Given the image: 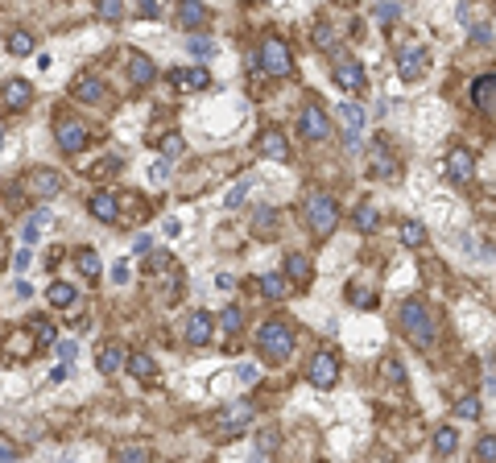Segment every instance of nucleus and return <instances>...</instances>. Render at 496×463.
I'll return each mask as SVG.
<instances>
[{
	"mask_svg": "<svg viewBox=\"0 0 496 463\" xmlns=\"http://www.w3.org/2000/svg\"><path fill=\"white\" fill-rule=\"evenodd\" d=\"M257 348L269 364H285L290 352H294V327L281 323V319H265L261 331H257Z\"/></svg>",
	"mask_w": 496,
	"mask_h": 463,
	"instance_id": "nucleus-1",
	"label": "nucleus"
},
{
	"mask_svg": "<svg viewBox=\"0 0 496 463\" xmlns=\"http://www.w3.org/2000/svg\"><path fill=\"white\" fill-rule=\"evenodd\" d=\"M402 327H406V335L418 343V348H430L434 343V335H439V327L430 319V311H426V302L422 298H409L402 302Z\"/></svg>",
	"mask_w": 496,
	"mask_h": 463,
	"instance_id": "nucleus-2",
	"label": "nucleus"
},
{
	"mask_svg": "<svg viewBox=\"0 0 496 463\" xmlns=\"http://www.w3.org/2000/svg\"><path fill=\"white\" fill-rule=\"evenodd\" d=\"M302 215H306V224L315 236H331L335 224H339V207L331 203V194H323V190H306V199H302Z\"/></svg>",
	"mask_w": 496,
	"mask_h": 463,
	"instance_id": "nucleus-3",
	"label": "nucleus"
},
{
	"mask_svg": "<svg viewBox=\"0 0 496 463\" xmlns=\"http://www.w3.org/2000/svg\"><path fill=\"white\" fill-rule=\"evenodd\" d=\"M261 71H265V75H277V79L294 75V54H290V46H285L281 38H265V42H261Z\"/></svg>",
	"mask_w": 496,
	"mask_h": 463,
	"instance_id": "nucleus-4",
	"label": "nucleus"
},
{
	"mask_svg": "<svg viewBox=\"0 0 496 463\" xmlns=\"http://www.w3.org/2000/svg\"><path fill=\"white\" fill-rule=\"evenodd\" d=\"M306 376H311V385H315V389H331V385L339 380V360H335V352H315V356H311V369H306Z\"/></svg>",
	"mask_w": 496,
	"mask_h": 463,
	"instance_id": "nucleus-5",
	"label": "nucleus"
},
{
	"mask_svg": "<svg viewBox=\"0 0 496 463\" xmlns=\"http://www.w3.org/2000/svg\"><path fill=\"white\" fill-rule=\"evenodd\" d=\"M25 190H29L34 199H54V194L62 190V178H58L54 170L38 166V170H29V174H25Z\"/></svg>",
	"mask_w": 496,
	"mask_h": 463,
	"instance_id": "nucleus-6",
	"label": "nucleus"
},
{
	"mask_svg": "<svg viewBox=\"0 0 496 463\" xmlns=\"http://www.w3.org/2000/svg\"><path fill=\"white\" fill-rule=\"evenodd\" d=\"M248 422H253V406H248V401H232V406H224L220 418H215V426H224V434L248 430Z\"/></svg>",
	"mask_w": 496,
	"mask_h": 463,
	"instance_id": "nucleus-7",
	"label": "nucleus"
},
{
	"mask_svg": "<svg viewBox=\"0 0 496 463\" xmlns=\"http://www.w3.org/2000/svg\"><path fill=\"white\" fill-rule=\"evenodd\" d=\"M447 178L459 183V186H467L476 178V162H472L467 149H451V153H447Z\"/></svg>",
	"mask_w": 496,
	"mask_h": 463,
	"instance_id": "nucleus-8",
	"label": "nucleus"
},
{
	"mask_svg": "<svg viewBox=\"0 0 496 463\" xmlns=\"http://www.w3.org/2000/svg\"><path fill=\"white\" fill-rule=\"evenodd\" d=\"M335 83L348 87V92H364L368 75H364V66L356 62V58H339V62H335Z\"/></svg>",
	"mask_w": 496,
	"mask_h": 463,
	"instance_id": "nucleus-9",
	"label": "nucleus"
},
{
	"mask_svg": "<svg viewBox=\"0 0 496 463\" xmlns=\"http://www.w3.org/2000/svg\"><path fill=\"white\" fill-rule=\"evenodd\" d=\"M54 137H58V149H62V153H79V149L87 145V129H83L79 120H62V124L54 129Z\"/></svg>",
	"mask_w": 496,
	"mask_h": 463,
	"instance_id": "nucleus-10",
	"label": "nucleus"
},
{
	"mask_svg": "<svg viewBox=\"0 0 496 463\" xmlns=\"http://www.w3.org/2000/svg\"><path fill=\"white\" fill-rule=\"evenodd\" d=\"M211 21V8L203 0H178V25L182 29H203Z\"/></svg>",
	"mask_w": 496,
	"mask_h": 463,
	"instance_id": "nucleus-11",
	"label": "nucleus"
},
{
	"mask_svg": "<svg viewBox=\"0 0 496 463\" xmlns=\"http://www.w3.org/2000/svg\"><path fill=\"white\" fill-rule=\"evenodd\" d=\"M422 71H426V50L422 46H406L402 54H397V75H402L406 83H413Z\"/></svg>",
	"mask_w": 496,
	"mask_h": 463,
	"instance_id": "nucleus-12",
	"label": "nucleus"
},
{
	"mask_svg": "<svg viewBox=\"0 0 496 463\" xmlns=\"http://www.w3.org/2000/svg\"><path fill=\"white\" fill-rule=\"evenodd\" d=\"M302 133L311 141H323L327 133H331V120H327V112L323 108H315V104H306L302 108Z\"/></svg>",
	"mask_w": 496,
	"mask_h": 463,
	"instance_id": "nucleus-13",
	"label": "nucleus"
},
{
	"mask_svg": "<svg viewBox=\"0 0 496 463\" xmlns=\"http://www.w3.org/2000/svg\"><path fill=\"white\" fill-rule=\"evenodd\" d=\"M339 120H343V133H348V149H356L360 145V129H364V108L360 104H343Z\"/></svg>",
	"mask_w": 496,
	"mask_h": 463,
	"instance_id": "nucleus-14",
	"label": "nucleus"
},
{
	"mask_svg": "<svg viewBox=\"0 0 496 463\" xmlns=\"http://www.w3.org/2000/svg\"><path fill=\"white\" fill-rule=\"evenodd\" d=\"M125 364H129V356H125V348H120V343H104V348H99V356H95V369L104 372V376L120 372Z\"/></svg>",
	"mask_w": 496,
	"mask_h": 463,
	"instance_id": "nucleus-15",
	"label": "nucleus"
},
{
	"mask_svg": "<svg viewBox=\"0 0 496 463\" xmlns=\"http://www.w3.org/2000/svg\"><path fill=\"white\" fill-rule=\"evenodd\" d=\"M87 211L95 215V220H104V224H116V215H120V199L116 194H91V203H87Z\"/></svg>",
	"mask_w": 496,
	"mask_h": 463,
	"instance_id": "nucleus-16",
	"label": "nucleus"
},
{
	"mask_svg": "<svg viewBox=\"0 0 496 463\" xmlns=\"http://www.w3.org/2000/svg\"><path fill=\"white\" fill-rule=\"evenodd\" d=\"M472 99H476L480 112H493V116H496V75L476 79V83H472Z\"/></svg>",
	"mask_w": 496,
	"mask_h": 463,
	"instance_id": "nucleus-17",
	"label": "nucleus"
},
{
	"mask_svg": "<svg viewBox=\"0 0 496 463\" xmlns=\"http://www.w3.org/2000/svg\"><path fill=\"white\" fill-rule=\"evenodd\" d=\"M29 99H34V87H29L25 79H13V83H4V92H0V104H4V108H29Z\"/></svg>",
	"mask_w": 496,
	"mask_h": 463,
	"instance_id": "nucleus-18",
	"label": "nucleus"
},
{
	"mask_svg": "<svg viewBox=\"0 0 496 463\" xmlns=\"http://www.w3.org/2000/svg\"><path fill=\"white\" fill-rule=\"evenodd\" d=\"M174 87H186V92H203V87H211V75L203 71V66H186V71H174Z\"/></svg>",
	"mask_w": 496,
	"mask_h": 463,
	"instance_id": "nucleus-19",
	"label": "nucleus"
},
{
	"mask_svg": "<svg viewBox=\"0 0 496 463\" xmlns=\"http://www.w3.org/2000/svg\"><path fill=\"white\" fill-rule=\"evenodd\" d=\"M261 153H265L269 162H285V157H290V145L281 137V129H265V133H261Z\"/></svg>",
	"mask_w": 496,
	"mask_h": 463,
	"instance_id": "nucleus-20",
	"label": "nucleus"
},
{
	"mask_svg": "<svg viewBox=\"0 0 496 463\" xmlns=\"http://www.w3.org/2000/svg\"><path fill=\"white\" fill-rule=\"evenodd\" d=\"M104 95H108V83H104V79H95V75H79V79H75V99L99 104Z\"/></svg>",
	"mask_w": 496,
	"mask_h": 463,
	"instance_id": "nucleus-21",
	"label": "nucleus"
},
{
	"mask_svg": "<svg viewBox=\"0 0 496 463\" xmlns=\"http://www.w3.org/2000/svg\"><path fill=\"white\" fill-rule=\"evenodd\" d=\"M153 75H157V66H153L145 54H129V79H133L136 87H149Z\"/></svg>",
	"mask_w": 496,
	"mask_h": 463,
	"instance_id": "nucleus-22",
	"label": "nucleus"
},
{
	"mask_svg": "<svg viewBox=\"0 0 496 463\" xmlns=\"http://www.w3.org/2000/svg\"><path fill=\"white\" fill-rule=\"evenodd\" d=\"M207 339H211V319L207 315H190L186 319V343L190 348H203Z\"/></svg>",
	"mask_w": 496,
	"mask_h": 463,
	"instance_id": "nucleus-23",
	"label": "nucleus"
},
{
	"mask_svg": "<svg viewBox=\"0 0 496 463\" xmlns=\"http://www.w3.org/2000/svg\"><path fill=\"white\" fill-rule=\"evenodd\" d=\"M285 273H290V278L298 281V285H302V281H311V257H302V252H294V257L285 261Z\"/></svg>",
	"mask_w": 496,
	"mask_h": 463,
	"instance_id": "nucleus-24",
	"label": "nucleus"
},
{
	"mask_svg": "<svg viewBox=\"0 0 496 463\" xmlns=\"http://www.w3.org/2000/svg\"><path fill=\"white\" fill-rule=\"evenodd\" d=\"M45 294H50L54 306H75V285H66V281H54Z\"/></svg>",
	"mask_w": 496,
	"mask_h": 463,
	"instance_id": "nucleus-25",
	"label": "nucleus"
},
{
	"mask_svg": "<svg viewBox=\"0 0 496 463\" xmlns=\"http://www.w3.org/2000/svg\"><path fill=\"white\" fill-rule=\"evenodd\" d=\"M129 369H133V376L136 380H153V360H149V356H145V352H136V356H129Z\"/></svg>",
	"mask_w": 496,
	"mask_h": 463,
	"instance_id": "nucleus-26",
	"label": "nucleus"
},
{
	"mask_svg": "<svg viewBox=\"0 0 496 463\" xmlns=\"http://www.w3.org/2000/svg\"><path fill=\"white\" fill-rule=\"evenodd\" d=\"M455 447H459V434H455L451 426H443V430L434 434V455H451Z\"/></svg>",
	"mask_w": 496,
	"mask_h": 463,
	"instance_id": "nucleus-27",
	"label": "nucleus"
},
{
	"mask_svg": "<svg viewBox=\"0 0 496 463\" xmlns=\"http://www.w3.org/2000/svg\"><path fill=\"white\" fill-rule=\"evenodd\" d=\"M261 294H265L269 302L285 298V281H281V273H265V278H261Z\"/></svg>",
	"mask_w": 496,
	"mask_h": 463,
	"instance_id": "nucleus-28",
	"label": "nucleus"
},
{
	"mask_svg": "<svg viewBox=\"0 0 496 463\" xmlns=\"http://www.w3.org/2000/svg\"><path fill=\"white\" fill-rule=\"evenodd\" d=\"M372 174H381V178H393L397 174V166H393V157L385 149H372Z\"/></svg>",
	"mask_w": 496,
	"mask_h": 463,
	"instance_id": "nucleus-29",
	"label": "nucleus"
},
{
	"mask_svg": "<svg viewBox=\"0 0 496 463\" xmlns=\"http://www.w3.org/2000/svg\"><path fill=\"white\" fill-rule=\"evenodd\" d=\"M75 265H79L83 278H99V257H95V248H83V252L75 257Z\"/></svg>",
	"mask_w": 496,
	"mask_h": 463,
	"instance_id": "nucleus-30",
	"label": "nucleus"
},
{
	"mask_svg": "<svg viewBox=\"0 0 496 463\" xmlns=\"http://www.w3.org/2000/svg\"><path fill=\"white\" fill-rule=\"evenodd\" d=\"M116 460L141 463V460H149V447H145V443H120V447H116Z\"/></svg>",
	"mask_w": 496,
	"mask_h": 463,
	"instance_id": "nucleus-31",
	"label": "nucleus"
},
{
	"mask_svg": "<svg viewBox=\"0 0 496 463\" xmlns=\"http://www.w3.org/2000/svg\"><path fill=\"white\" fill-rule=\"evenodd\" d=\"M376 224H381L376 207H368V203H364L360 211H356V228H360V232H376Z\"/></svg>",
	"mask_w": 496,
	"mask_h": 463,
	"instance_id": "nucleus-32",
	"label": "nucleus"
},
{
	"mask_svg": "<svg viewBox=\"0 0 496 463\" xmlns=\"http://www.w3.org/2000/svg\"><path fill=\"white\" fill-rule=\"evenodd\" d=\"M402 240H406L409 248H418V244H426V228L409 220V224H402Z\"/></svg>",
	"mask_w": 496,
	"mask_h": 463,
	"instance_id": "nucleus-33",
	"label": "nucleus"
},
{
	"mask_svg": "<svg viewBox=\"0 0 496 463\" xmlns=\"http://www.w3.org/2000/svg\"><path fill=\"white\" fill-rule=\"evenodd\" d=\"M277 232V211H257V236H273Z\"/></svg>",
	"mask_w": 496,
	"mask_h": 463,
	"instance_id": "nucleus-34",
	"label": "nucleus"
},
{
	"mask_svg": "<svg viewBox=\"0 0 496 463\" xmlns=\"http://www.w3.org/2000/svg\"><path fill=\"white\" fill-rule=\"evenodd\" d=\"M99 17L104 21H120L125 17V0H99Z\"/></svg>",
	"mask_w": 496,
	"mask_h": 463,
	"instance_id": "nucleus-35",
	"label": "nucleus"
},
{
	"mask_svg": "<svg viewBox=\"0 0 496 463\" xmlns=\"http://www.w3.org/2000/svg\"><path fill=\"white\" fill-rule=\"evenodd\" d=\"M186 50L199 54V58H211V54H215V42H211V38H186Z\"/></svg>",
	"mask_w": 496,
	"mask_h": 463,
	"instance_id": "nucleus-36",
	"label": "nucleus"
},
{
	"mask_svg": "<svg viewBox=\"0 0 496 463\" xmlns=\"http://www.w3.org/2000/svg\"><path fill=\"white\" fill-rule=\"evenodd\" d=\"M455 414L459 418H480V397H459V401H455Z\"/></svg>",
	"mask_w": 496,
	"mask_h": 463,
	"instance_id": "nucleus-37",
	"label": "nucleus"
},
{
	"mask_svg": "<svg viewBox=\"0 0 496 463\" xmlns=\"http://www.w3.org/2000/svg\"><path fill=\"white\" fill-rule=\"evenodd\" d=\"M8 50L25 58V54H34V38H29V34H13V38H8Z\"/></svg>",
	"mask_w": 496,
	"mask_h": 463,
	"instance_id": "nucleus-38",
	"label": "nucleus"
},
{
	"mask_svg": "<svg viewBox=\"0 0 496 463\" xmlns=\"http://www.w3.org/2000/svg\"><path fill=\"white\" fill-rule=\"evenodd\" d=\"M248 190H253V183H236V186L224 194V203H227V207H240V203L248 199Z\"/></svg>",
	"mask_w": 496,
	"mask_h": 463,
	"instance_id": "nucleus-39",
	"label": "nucleus"
},
{
	"mask_svg": "<svg viewBox=\"0 0 496 463\" xmlns=\"http://www.w3.org/2000/svg\"><path fill=\"white\" fill-rule=\"evenodd\" d=\"M257 451H261V460H269L273 451H277V430H261V439H257Z\"/></svg>",
	"mask_w": 496,
	"mask_h": 463,
	"instance_id": "nucleus-40",
	"label": "nucleus"
},
{
	"mask_svg": "<svg viewBox=\"0 0 496 463\" xmlns=\"http://www.w3.org/2000/svg\"><path fill=\"white\" fill-rule=\"evenodd\" d=\"M34 335H38V339H42V343H54V335H58V331H54V323H50V319H34Z\"/></svg>",
	"mask_w": 496,
	"mask_h": 463,
	"instance_id": "nucleus-41",
	"label": "nucleus"
},
{
	"mask_svg": "<svg viewBox=\"0 0 496 463\" xmlns=\"http://www.w3.org/2000/svg\"><path fill=\"white\" fill-rule=\"evenodd\" d=\"M315 46L318 50H335V29H331V25H318L315 29Z\"/></svg>",
	"mask_w": 496,
	"mask_h": 463,
	"instance_id": "nucleus-42",
	"label": "nucleus"
},
{
	"mask_svg": "<svg viewBox=\"0 0 496 463\" xmlns=\"http://www.w3.org/2000/svg\"><path fill=\"white\" fill-rule=\"evenodd\" d=\"M240 323H244V315H240L236 306H227L224 315H220V327H224V331H240Z\"/></svg>",
	"mask_w": 496,
	"mask_h": 463,
	"instance_id": "nucleus-43",
	"label": "nucleus"
},
{
	"mask_svg": "<svg viewBox=\"0 0 496 463\" xmlns=\"http://www.w3.org/2000/svg\"><path fill=\"white\" fill-rule=\"evenodd\" d=\"M476 460H496V439H480L476 443Z\"/></svg>",
	"mask_w": 496,
	"mask_h": 463,
	"instance_id": "nucleus-44",
	"label": "nucleus"
},
{
	"mask_svg": "<svg viewBox=\"0 0 496 463\" xmlns=\"http://www.w3.org/2000/svg\"><path fill=\"white\" fill-rule=\"evenodd\" d=\"M162 149H166V157H178V153H182V137H178V133H170V137L162 141Z\"/></svg>",
	"mask_w": 496,
	"mask_h": 463,
	"instance_id": "nucleus-45",
	"label": "nucleus"
},
{
	"mask_svg": "<svg viewBox=\"0 0 496 463\" xmlns=\"http://www.w3.org/2000/svg\"><path fill=\"white\" fill-rule=\"evenodd\" d=\"M393 17H397V4H393V0H389V4H376V21H385V25H389Z\"/></svg>",
	"mask_w": 496,
	"mask_h": 463,
	"instance_id": "nucleus-46",
	"label": "nucleus"
},
{
	"mask_svg": "<svg viewBox=\"0 0 496 463\" xmlns=\"http://www.w3.org/2000/svg\"><path fill=\"white\" fill-rule=\"evenodd\" d=\"M149 178H153V183H166V178H170V162H157V166L149 170Z\"/></svg>",
	"mask_w": 496,
	"mask_h": 463,
	"instance_id": "nucleus-47",
	"label": "nucleus"
},
{
	"mask_svg": "<svg viewBox=\"0 0 496 463\" xmlns=\"http://www.w3.org/2000/svg\"><path fill=\"white\" fill-rule=\"evenodd\" d=\"M29 261H34V257H29V248H21V252L13 257V269H17V273H25V269H29Z\"/></svg>",
	"mask_w": 496,
	"mask_h": 463,
	"instance_id": "nucleus-48",
	"label": "nucleus"
},
{
	"mask_svg": "<svg viewBox=\"0 0 496 463\" xmlns=\"http://www.w3.org/2000/svg\"><path fill=\"white\" fill-rule=\"evenodd\" d=\"M472 42H480V46H488V42H493V34H488V25H476V29H472Z\"/></svg>",
	"mask_w": 496,
	"mask_h": 463,
	"instance_id": "nucleus-49",
	"label": "nucleus"
},
{
	"mask_svg": "<svg viewBox=\"0 0 496 463\" xmlns=\"http://www.w3.org/2000/svg\"><path fill=\"white\" fill-rule=\"evenodd\" d=\"M29 348H34V343H29L25 335H13V339H8V352H29Z\"/></svg>",
	"mask_w": 496,
	"mask_h": 463,
	"instance_id": "nucleus-50",
	"label": "nucleus"
},
{
	"mask_svg": "<svg viewBox=\"0 0 496 463\" xmlns=\"http://www.w3.org/2000/svg\"><path fill=\"white\" fill-rule=\"evenodd\" d=\"M29 224H38V228H45V224H54V215H50V211H34V215H29Z\"/></svg>",
	"mask_w": 496,
	"mask_h": 463,
	"instance_id": "nucleus-51",
	"label": "nucleus"
},
{
	"mask_svg": "<svg viewBox=\"0 0 496 463\" xmlns=\"http://www.w3.org/2000/svg\"><path fill=\"white\" fill-rule=\"evenodd\" d=\"M136 13H141V17H153V13H157V0H136Z\"/></svg>",
	"mask_w": 496,
	"mask_h": 463,
	"instance_id": "nucleus-52",
	"label": "nucleus"
},
{
	"mask_svg": "<svg viewBox=\"0 0 496 463\" xmlns=\"http://www.w3.org/2000/svg\"><path fill=\"white\" fill-rule=\"evenodd\" d=\"M38 224H25V228H21V240H25V244H34V240H38Z\"/></svg>",
	"mask_w": 496,
	"mask_h": 463,
	"instance_id": "nucleus-53",
	"label": "nucleus"
},
{
	"mask_svg": "<svg viewBox=\"0 0 496 463\" xmlns=\"http://www.w3.org/2000/svg\"><path fill=\"white\" fill-rule=\"evenodd\" d=\"M75 352H79V348H75L71 339H66V343H58V356H62V360H75Z\"/></svg>",
	"mask_w": 496,
	"mask_h": 463,
	"instance_id": "nucleus-54",
	"label": "nucleus"
},
{
	"mask_svg": "<svg viewBox=\"0 0 496 463\" xmlns=\"http://www.w3.org/2000/svg\"><path fill=\"white\" fill-rule=\"evenodd\" d=\"M236 376H240V380H257V369H253V364H240Z\"/></svg>",
	"mask_w": 496,
	"mask_h": 463,
	"instance_id": "nucleus-55",
	"label": "nucleus"
},
{
	"mask_svg": "<svg viewBox=\"0 0 496 463\" xmlns=\"http://www.w3.org/2000/svg\"><path fill=\"white\" fill-rule=\"evenodd\" d=\"M112 278H116V285H125V281H129V265H116V269H112Z\"/></svg>",
	"mask_w": 496,
	"mask_h": 463,
	"instance_id": "nucleus-56",
	"label": "nucleus"
},
{
	"mask_svg": "<svg viewBox=\"0 0 496 463\" xmlns=\"http://www.w3.org/2000/svg\"><path fill=\"white\" fill-rule=\"evenodd\" d=\"M356 306H372V294L368 290H356Z\"/></svg>",
	"mask_w": 496,
	"mask_h": 463,
	"instance_id": "nucleus-57",
	"label": "nucleus"
},
{
	"mask_svg": "<svg viewBox=\"0 0 496 463\" xmlns=\"http://www.w3.org/2000/svg\"><path fill=\"white\" fill-rule=\"evenodd\" d=\"M0 460H17V451H13V447H4V443H0Z\"/></svg>",
	"mask_w": 496,
	"mask_h": 463,
	"instance_id": "nucleus-58",
	"label": "nucleus"
}]
</instances>
